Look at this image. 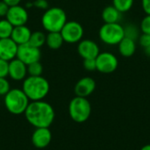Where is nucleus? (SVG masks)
<instances>
[{"label":"nucleus","mask_w":150,"mask_h":150,"mask_svg":"<svg viewBox=\"0 0 150 150\" xmlns=\"http://www.w3.org/2000/svg\"><path fill=\"white\" fill-rule=\"evenodd\" d=\"M96 65L98 72L103 74H111L117 69L119 61L116 55L112 53L102 52L96 57Z\"/></svg>","instance_id":"6e6552de"},{"label":"nucleus","mask_w":150,"mask_h":150,"mask_svg":"<svg viewBox=\"0 0 150 150\" xmlns=\"http://www.w3.org/2000/svg\"><path fill=\"white\" fill-rule=\"evenodd\" d=\"M13 27L14 26L6 18L0 19V39L11 38Z\"/></svg>","instance_id":"412c9836"},{"label":"nucleus","mask_w":150,"mask_h":150,"mask_svg":"<svg viewBox=\"0 0 150 150\" xmlns=\"http://www.w3.org/2000/svg\"><path fill=\"white\" fill-rule=\"evenodd\" d=\"M77 52L83 59H96L100 53L98 45L91 40H82L78 42Z\"/></svg>","instance_id":"9b49d317"},{"label":"nucleus","mask_w":150,"mask_h":150,"mask_svg":"<svg viewBox=\"0 0 150 150\" xmlns=\"http://www.w3.org/2000/svg\"><path fill=\"white\" fill-rule=\"evenodd\" d=\"M119 52L120 54L126 58L131 57L134 54L136 51V41L129 38H124L119 44Z\"/></svg>","instance_id":"f3484780"},{"label":"nucleus","mask_w":150,"mask_h":150,"mask_svg":"<svg viewBox=\"0 0 150 150\" xmlns=\"http://www.w3.org/2000/svg\"><path fill=\"white\" fill-rule=\"evenodd\" d=\"M9 71V62L0 59V77L8 76Z\"/></svg>","instance_id":"cd10ccee"},{"label":"nucleus","mask_w":150,"mask_h":150,"mask_svg":"<svg viewBox=\"0 0 150 150\" xmlns=\"http://www.w3.org/2000/svg\"><path fill=\"white\" fill-rule=\"evenodd\" d=\"M9 7L10 6H8L3 0L0 1V18H4L6 16Z\"/></svg>","instance_id":"7c9ffc66"},{"label":"nucleus","mask_w":150,"mask_h":150,"mask_svg":"<svg viewBox=\"0 0 150 150\" xmlns=\"http://www.w3.org/2000/svg\"><path fill=\"white\" fill-rule=\"evenodd\" d=\"M27 65L23 62L15 58L9 62L8 76L14 81H22L26 77Z\"/></svg>","instance_id":"4468645a"},{"label":"nucleus","mask_w":150,"mask_h":150,"mask_svg":"<svg viewBox=\"0 0 150 150\" xmlns=\"http://www.w3.org/2000/svg\"><path fill=\"white\" fill-rule=\"evenodd\" d=\"M140 32L141 30L134 24H128L126 26H124V33L126 38H129L131 40H134L136 41L137 39L140 37Z\"/></svg>","instance_id":"5701e85b"},{"label":"nucleus","mask_w":150,"mask_h":150,"mask_svg":"<svg viewBox=\"0 0 150 150\" xmlns=\"http://www.w3.org/2000/svg\"><path fill=\"white\" fill-rule=\"evenodd\" d=\"M67 15L61 7H49L41 17L42 27L47 32H60L67 22Z\"/></svg>","instance_id":"7ed1b4c3"},{"label":"nucleus","mask_w":150,"mask_h":150,"mask_svg":"<svg viewBox=\"0 0 150 150\" xmlns=\"http://www.w3.org/2000/svg\"><path fill=\"white\" fill-rule=\"evenodd\" d=\"M83 68L87 71H94L97 70L96 59H83Z\"/></svg>","instance_id":"bb28decb"},{"label":"nucleus","mask_w":150,"mask_h":150,"mask_svg":"<svg viewBox=\"0 0 150 150\" xmlns=\"http://www.w3.org/2000/svg\"><path fill=\"white\" fill-rule=\"evenodd\" d=\"M138 40H139V44L141 45V47H142L143 48L148 47L149 46H150V34L142 33Z\"/></svg>","instance_id":"c85d7f7f"},{"label":"nucleus","mask_w":150,"mask_h":150,"mask_svg":"<svg viewBox=\"0 0 150 150\" xmlns=\"http://www.w3.org/2000/svg\"><path fill=\"white\" fill-rule=\"evenodd\" d=\"M64 42L69 44H75L82 40L84 30L80 23L75 20L67 21L60 31Z\"/></svg>","instance_id":"0eeeda50"},{"label":"nucleus","mask_w":150,"mask_h":150,"mask_svg":"<svg viewBox=\"0 0 150 150\" xmlns=\"http://www.w3.org/2000/svg\"><path fill=\"white\" fill-rule=\"evenodd\" d=\"M46 35L47 34H45L41 31L32 32V34H31L28 43L35 47L40 48L42 46H44L46 44Z\"/></svg>","instance_id":"aec40b11"},{"label":"nucleus","mask_w":150,"mask_h":150,"mask_svg":"<svg viewBox=\"0 0 150 150\" xmlns=\"http://www.w3.org/2000/svg\"><path fill=\"white\" fill-rule=\"evenodd\" d=\"M98 36L105 45H118L125 38L124 26L120 23H105L99 29Z\"/></svg>","instance_id":"423d86ee"},{"label":"nucleus","mask_w":150,"mask_h":150,"mask_svg":"<svg viewBox=\"0 0 150 150\" xmlns=\"http://www.w3.org/2000/svg\"><path fill=\"white\" fill-rule=\"evenodd\" d=\"M43 73V66L40 62L27 65V74L32 76H39Z\"/></svg>","instance_id":"b1692460"},{"label":"nucleus","mask_w":150,"mask_h":150,"mask_svg":"<svg viewBox=\"0 0 150 150\" xmlns=\"http://www.w3.org/2000/svg\"><path fill=\"white\" fill-rule=\"evenodd\" d=\"M18 46L11 39H0V59L10 62L17 57Z\"/></svg>","instance_id":"2eb2a0df"},{"label":"nucleus","mask_w":150,"mask_h":150,"mask_svg":"<svg viewBox=\"0 0 150 150\" xmlns=\"http://www.w3.org/2000/svg\"><path fill=\"white\" fill-rule=\"evenodd\" d=\"M141 150H150V144H147V145H145V146H143Z\"/></svg>","instance_id":"f704fd0d"},{"label":"nucleus","mask_w":150,"mask_h":150,"mask_svg":"<svg viewBox=\"0 0 150 150\" xmlns=\"http://www.w3.org/2000/svg\"><path fill=\"white\" fill-rule=\"evenodd\" d=\"M96 89V82L90 76H84L77 81L75 85L74 91L76 96L87 98L91 95Z\"/></svg>","instance_id":"ddd939ff"},{"label":"nucleus","mask_w":150,"mask_h":150,"mask_svg":"<svg viewBox=\"0 0 150 150\" xmlns=\"http://www.w3.org/2000/svg\"><path fill=\"white\" fill-rule=\"evenodd\" d=\"M144 50H145V54H146L148 56H149L150 57V46H149V47H146V48H144Z\"/></svg>","instance_id":"72a5a7b5"},{"label":"nucleus","mask_w":150,"mask_h":150,"mask_svg":"<svg viewBox=\"0 0 150 150\" xmlns=\"http://www.w3.org/2000/svg\"><path fill=\"white\" fill-rule=\"evenodd\" d=\"M33 6L37 9L46 11L47 9L49 8V4L47 0H35L33 2Z\"/></svg>","instance_id":"c756f323"},{"label":"nucleus","mask_w":150,"mask_h":150,"mask_svg":"<svg viewBox=\"0 0 150 150\" xmlns=\"http://www.w3.org/2000/svg\"><path fill=\"white\" fill-rule=\"evenodd\" d=\"M134 0H112V5L121 13L130 11L134 5Z\"/></svg>","instance_id":"4be33fe9"},{"label":"nucleus","mask_w":150,"mask_h":150,"mask_svg":"<svg viewBox=\"0 0 150 150\" xmlns=\"http://www.w3.org/2000/svg\"><path fill=\"white\" fill-rule=\"evenodd\" d=\"M24 114L28 123L35 128L49 127L55 117L53 106L44 100L30 102Z\"/></svg>","instance_id":"f257e3e1"},{"label":"nucleus","mask_w":150,"mask_h":150,"mask_svg":"<svg viewBox=\"0 0 150 150\" xmlns=\"http://www.w3.org/2000/svg\"><path fill=\"white\" fill-rule=\"evenodd\" d=\"M31 34H32V31L25 25H19V26H14L11 35V39L18 46H20V45L28 43Z\"/></svg>","instance_id":"dca6fc26"},{"label":"nucleus","mask_w":150,"mask_h":150,"mask_svg":"<svg viewBox=\"0 0 150 150\" xmlns=\"http://www.w3.org/2000/svg\"><path fill=\"white\" fill-rule=\"evenodd\" d=\"M8 6H14L20 4L21 0H3Z\"/></svg>","instance_id":"473e14b6"},{"label":"nucleus","mask_w":150,"mask_h":150,"mask_svg":"<svg viewBox=\"0 0 150 150\" xmlns=\"http://www.w3.org/2000/svg\"><path fill=\"white\" fill-rule=\"evenodd\" d=\"M122 13L113 5H108L102 11V19L105 23H119L121 19Z\"/></svg>","instance_id":"a211bd4d"},{"label":"nucleus","mask_w":150,"mask_h":150,"mask_svg":"<svg viewBox=\"0 0 150 150\" xmlns=\"http://www.w3.org/2000/svg\"><path fill=\"white\" fill-rule=\"evenodd\" d=\"M140 30L142 33L150 34V15H146L140 24Z\"/></svg>","instance_id":"393cba45"},{"label":"nucleus","mask_w":150,"mask_h":150,"mask_svg":"<svg viewBox=\"0 0 150 150\" xmlns=\"http://www.w3.org/2000/svg\"><path fill=\"white\" fill-rule=\"evenodd\" d=\"M22 90L30 101L43 100L49 93L48 81L42 76H26L22 84Z\"/></svg>","instance_id":"f03ea898"},{"label":"nucleus","mask_w":150,"mask_h":150,"mask_svg":"<svg viewBox=\"0 0 150 150\" xmlns=\"http://www.w3.org/2000/svg\"><path fill=\"white\" fill-rule=\"evenodd\" d=\"M142 7L147 15H150V0H142Z\"/></svg>","instance_id":"2f4dec72"},{"label":"nucleus","mask_w":150,"mask_h":150,"mask_svg":"<svg viewBox=\"0 0 150 150\" xmlns=\"http://www.w3.org/2000/svg\"><path fill=\"white\" fill-rule=\"evenodd\" d=\"M52 140V133L48 127L35 128L32 134V143L37 149L47 148Z\"/></svg>","instance_id":"f8f14e48"},{"label":"nucleus","mask_w":150,"mask_h":150,"mask_svg":"<svg viewBox=\"0 0 150 150\" xmlns=\"http://www.w3.org/2000/svg\"><path fill=\"white\" fill-rule=\"evenodd\" d=\"M11 90L10 83L6 77H0V96H5Z\"/></svg>","instance_id":"a878e982"},{"label":"nucleus","mask_w":150,"mask_h":150,"mask_svg":"<svg viewBox=\"0 0 150 150\" xmlns=\"http://www.w3.org/2000/svg\"><path fill=\"white\" fill-rule=\"evenodd\" d=\"M64 40L60 32H51L46 35V45L52 50L59 49Z\"/></svg>","instance_id":"6ab92c4d"},{"label":"nucleus","mask_w":150,"mask_h":150,"mask_svg":"<svg viewBox=\"0 0 150 150\" xmlns=\"http://www.w3.org/2000/svg\"><path fill=\"white\" fill-rule=\"evenodd\" d=\"M5 18L13 25V26H19L25 25L29 18L27 10L21 6L20 4L10 6L5 16Z\"/></svg>","instance_id":"9d476101"},{"label":"nucleus","mask_w":150,"mask_h":150,"mask_svg":"<svg viewBox=\"0 0 150 150\" xmlns=\"http://www.w3.org/2000/svg\"><path fill=\"white\" fill-rule=\"evenodd\" d=\"M69 113L70 118L76 123L85 122L91 116V105L87 98L76 96L69 105Z\"/></svg>","instance_id":"39448f33"},{"label":"nucleus","mask_w":150,"mask_h":150,"mask_svg":"<svg viewBox=\"0 0 150 150\" xmlns=\"http://www.w3.org/2000/svg\"><path fill=\"white\" fill-rule=\"evenodd\" d=\"M4 103L9 112L14 115H19L25 113L30 100L22 89L14 88L11 89L4 97Z\"/></svg>","instance_id":"20e7f679"},{"label":"nucleus","mask_w":150,"mask_h":150,"mask_svg":"<svg viewBox=\"0 0 150 150\" xmlns=\"http://www.w3.org/2000/svg\"><path fill=\"white\" fill-rule=\"evenodd\" d=\"M41 57V51L40 48L35 47L29 43H25L18 46L17 57L18 60L23 62L25 65L40 62Z\"/></svg>","instance_id":"1a4fd4ad"}]
</instances>
